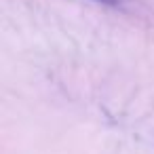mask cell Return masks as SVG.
Returning <instances> with one entry per match:
<instances>
[{
    "label": "cell",
    "mask_w": 154,
    "mask_h": 154,
    "mask_svg": "<svg viewBox=\"0 0 154 154\" xmlns=\"http://www.w3.org/2000/svg\"><path fill=\"white\" fill-rule=\"evenodd\" d=\"M97 2H103V5H118V0H97Z\"/></svg>",
    "instance_id": "1"
}]
</instances>
